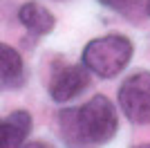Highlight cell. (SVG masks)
<instances>
[{
	"mask_svg": "<svg viewBox=\"0 0 150 148\" xmlns=\"http://www.w3.org/2000/svg\"><path fill=\"white\" fill-rule=\"evenodd\" d=\"M54 123L65 148H101L119 132L117 108L105 94H94L81 108L58 110Z\"/></svg>",
	"mask_w": 150,
	"mask_h": 148,
	"instance_id": "1",
	"label": "cell"
},
{
	"mask_svg": "<svg viewBox=\"0 0 150 148\" xmlns=\"http://www.w3.org/2000/svg\"><path fill=\"white\" fill-rule=\"evenodd\" d=\"M134 45L123 34H108L101 38H92L81 54V63L88 68L90 74L99 79H114L121 74L132 58Z\"/></svg>",
	"mask_w": 150,
	"mask_h": 148,
	"instance_id": "2",
	"label": "cell"
},
{
	"mask_svg": "<svg viewBox=\"0 0 150 148\" xmlns=\"http://www.w3.org/2000/svg\"><path fill=\"white\" fill-rule=\"evenodd\" d=\"M119 108L125 119L137 126H150V72L137 70L119 85Z\"/></svg>",
	"mask_w": 150,
	"mask_h": 148,
	"instance_id": "3",
	"label": "cell"
},
{
	"mask_svg": "<svg viewBox=\"0 0 150 148\" xmlns=\"http://www.w3.org/2000/svg\"><path fill=\"white\" fill-rule=\"evenodd\" d=\"M90 85V72L83 63L56 61L47 76V94L54 103H67L85 92Z\"/></svg>",
	"mask_w": 150,
	"mask_h": 148,
	"instance_id": "4",
	"label": "cell"
},
{
	"mask_svg": "<svg viewBox=\"0 0 150 148\" xmlns=\"http://www.w3.org/2000/svg\"><path fill=\"white\" fill-rule=\"evenodd\" d=\"M27 65L16 47L0 43V92H13L25 88Z\"/></svg>",
	"mask_w": 150,
	"mask_h": 148,
	"instance_id": "5",
	"label": "cell"
},
{
	"mask_svg": "<svg viewBox=\"0 0 150 148\" xmlns=\"http://www.w3.org/2000/svg\"><path fill=\"white\" fill-rule=\"evenodd\" d=\"M31 126L34 119L27 110H13L11 115L0 117V148H23Z\"/></svg>",
	"mask_w": 150,
	"mask_h": 148,
	"instance_id": "6",
	"label": "cell"
},
{
	"mask_svg": "<svg viewBox=\"0 0 150 148\" xmlns=\"http://www.w3.org/2000/svg\"><path fill=\"white\" fill-rule=\"evenodd\" d=\"M18 20L34 38L47 36V34H52V29L56 27V16H54L45 5L36 2V0H27V2L20 5Z\"/></svg>",
	"mask_w": 150,
	"mask_h": 148,
	"instance_id": "7",
	"label": "cell"
},
{
	"mask_svg": "<svg viewBox=\"0 0 150 148\" xmlns=\"http://www.w3.org/2000/svg\"><path fill=\"white\" fill-rule=\"evenodd\" d=\"M99 5L128 20H139L146 14V0H99Z\"/></svg>",
	"mask_w": 150,
	"mask_h": 148,
	"instance_id": "8",
	"label": "cell"
},
{
	"mask_svg": "<svg viewBox=\"0 0 150 148\" xmlns=\"http://www.w3.org/2000/svg\"><path fill=\"white\" fill-rule=\"evenodd\" d=\"M23 148H54L52 144H47V142H40V139H36V142H27Z\"/></svg>",
	"mask_w": 150,
	"mask_h": 148,
	"instance_id": "9",
	"label": "cell"
},
{
	"mask_svg": "<svg viewBox=\"0 0 150 148\" xmlns=\"http://www.w3.org/2000/svg\"><path fill=\"white\" fill-rule=\"evenodd\" d=\"M132 148H150V142L148 144H137V146H132Z\"/></svg>",
	"mask_w": 150,
	"mask_h": 148,
	"instance_id": "10",
	"label": "cell"
},
{
	"mask_svg": "<svg viewBox=\"0 0 150 148\" xmlns=\"http://www.w3.org/2000/svg\"><path fill=\"white\" fill-rule=\"evenodd\" d=\"M146 14L150 16V0H146Z\"/></svg>",
	"mask_w": 150,
	"mask_h": 148,
	"instance_id": "11",
	"label": "cell"
}]
</instances>
